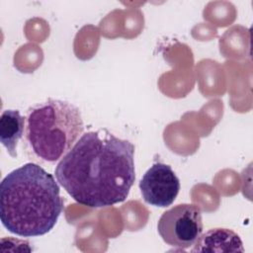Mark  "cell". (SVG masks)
<instances>
[{
  "label": "cell",
  "instance_id": "7",
  "mask_svg": "<svg viewBox=\"0 0 253 253\" xmlns=\"http://www.w3.org/2000/svg\"><path fill=\"white\" fill-rule=\"evenodd\" d=\"M25 117L18 110H5L0 118V141L8 154L16 158L18 156V142L24 136Z\"/></svg>",
  "mask_w": 253,
  "mask_h": 253
},
{
  "label": "cell",
  "instance_id": "5",
  "mask_svg": "<svg viewBox=\"0 0 253 253\" xmlns=\"http://www.w3.org/2000/svg\"><path fill=\"white\" fill-rule=\"evenodd\" d=\"M139 189L143 200L154 207L171 206L180 191V181L170 165L154 163L142 176Z\"/></svg>",
  "mask_w": 253,
  "mask_h": 253
},
{
  "label": "cell",
  "instance_id": "6",
  "mask_svg": "<svg viewBox=\"0 0 253 253\" xmlns=\"http://www.w3.org/2000/svg\"><path fill=\"white\" fill-rule=\"evenodd\" d=\"M192 252H244L242 241L237 233L228 228L209 229L200 237L191 249Z\"/></svg>",
  "mask_w": 253,
  "mask_h": 253
},
{
  "label": "cell",
  "instance_id": "2",
  "mask_svg": "<svg viewBox=\"0 0 253 253\" xmlns=\"http://www.w3.org/2000/svg\"><path fill=\"white\" fill-rule=\"evenodd\" d=\"M63 211L54 177L36 163L11 171L0 184V219L11 233L36 237L49 232Z\"/></svg>",
  "mask_w": 253,
  "mask_h": 253
},
{
  "label": "cell",
  "instance_id": "3",
  "mask_svg": "<svg viewBox=\"0 0 253 253\" xmlns=\"http://www.w3.org/2000/svg\"><path fill=\"white\" fill-rule=\"evenodd\" d=\"M84 130L80 110L72 103L48 98L25 116V142L41 161L54 163L72 148Z\"/></svg>",
  "mask_w": 253,
  "mask_h": 253
},
{
  "label": "cell",
  "instance_id": "4",
  "mask_svg": "<svg viewBox=\"0 0 253 253\" xmlns=\"http://www.w3.org/2000/svg\"><path fill=\"white\" fill-rule=\"evenodd\" d=\"M157 230L165 243L187 249L195 244L203 232L201 210L192 204H180L164 211Z\"/></svg>",
  "mask_w": 253,
  "mask_h": 253
},
{
  "label": "cell",
  "instance_id": "1",
  "mask_svg": "<svg viewBox=\"0 0 253 253\" xmlns=\"http://www.w3.org/2000/svg\"><path fill=\"white\" fill-rule=\"evenodd\" d=\"M77 203L106 208L124 202L135 180L134 145L107 128L83 133L54 170Z\"/></svg>",
  "mask_w": 253,
  "mask_h": 253
}]
</instances>
